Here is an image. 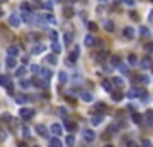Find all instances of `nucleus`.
I'll use <instances>...</instances> for the list:
<instances>
[{
	"label": "nucleus",
	"instance_id": "obj_15",
	"mask_svg": "<svg viewBox=\"0 0 153 147\" xmlns=\"http://www.w3.org/2000/svg\"><path fill=\"white\" fill-rule=\"evenodd\" d=\"M22 18H24V22H31V20H33V14H31V11H24V14H22Z\"/></svg>",
	"mask_w": 153,
	"mask_h": 147
},
{
	"label": "nucleus",
	"instance_id": "obj_2",
	"mask_svg": "<svg viewBox=\"0 0 153 147\" xmlns=\"http://www.w3.org/2000/svg\"><path fill=\"white\" fill-rule=\"evenodd\" d=\"M83 138H85V142L92 143V142L96 140V133H94L92 129H86V131H83Z\"/></svg>",
	"mask_w": 153,
	"mask_h": 147
},
{
	"label": "nucleus",
	"instance_id": "obj_17",
	"mask_svg": "<svg viewBox=\"0 0 153 147\" xmlns=\"http://www.w3.org/2000/svg\"><path fill=\"white\" fill-rule=\"evenodd\" d=\"M101 120H103V118H101L99 115H94V117L90 118V122H92V125H99V124H101Z\"/></svg>",
	"mask_w": 153,
	"mask_h": 147
},
{
	"label": "nucleus",
	"instance_id": "obj_7",
	"mask_svg": "<svg viewBox=\"0 0 153 147\" xmlns=\"http://www.w3.org/2000/svg\"><path fill=\"white\" fill-rule=\"evenodd\" d=\"M0 85H2V86L11 85V77L9 75H0Z\"/></svg>",
	"mask_w": 153,
	"mask_h": 147
},
{
	"label": "nucleus",
	"instance_id": "obj_1",
	"mask_svg": "<svg viewBox=\"0 0 153 147\" xmlns=\"http://www.w3.org/2000/svg\"><path fill=\"white\" fill-rule=\"evenodd\" d=\"M18 115L24 118V120H29V118H33V117H34V110H31V108H20Z\"/></svg>",
	"mask_w": 153,
	"mask_h": 147
},
{
	"label": "nucleus",
	"instance_id": "obj_11",
	"mask_svg": "<svg viewBox=\"0 0 153 147\" xmlns=\"http://www.w3.org/2000/svg\"><path fill=\"white\" fill-rule=\"evenodd\" d=\"M124 38H126V39H132V38H133V29H132V27H126V29H124Z\"/></svg>",
	"mask_w": 153,
	"mask_h": 147
},
{
	"label": "nucleus",
	"instance_id": "obj_3",
	"mask_svg": "<svg viewBox=\"0 0 153 147\" xmlns=\"http://www.w3.org/2000/svg\"><path fill=\"white\" fill-rule=\"evenodd\" d=\"M9 24H11L13 27H18V25H20V18H18L16 13H13V14L9 16Z\"/></svg>",
	"mask_w": 153,
	"mask_h": 147
},
{
	"label": "nucleus",
	"instance_id": "obj_4",
	"mask_svg": "<svg viewBox=\"0 0 153 147\" xmlns=\"http://www.w3.org/2000/svg\"><path fill=\"white\" fill-rule=\"evenodd\" d=\"M78 56H79V49H74V52H72V54L69 56V63H70V65H74V63H76Z\"/></svg>",
	"mask_w": 153,
	"mask_h": 147
},
{
	"label": "nucleus",
	"instance_id": "obj_19",
	"mask_svg": "<svg viewBox=\"0 0 153 147\" xmlns=\"http://www.w3.org/2000/svg\"><path fill=\"white\" fill-rule=\"evenodd\" d=\"M79 97H81V99H83V100H86V102H90V100H92V95H90V93H88V92H83V93H81V95H79Z\"/></svg>",
	"mask_w": 153,
	"mask_h": 147
},
{
	"label": "nucleus",
	"instance_id": "obj_44",
	"mask_svg": "<svg viewBox=\"0 0 153 147\" xmlns=\"http://www.w3.org/2000/svg\"><path fill=\"white\" fill-rule=\"evenodd\" d=\"M24 135H25V136H29V135H31V131H29V128H24Z\"/></svg>",
	"mask_w": 153,
	"mask_h": 147
},
{
	"label": "nucleus",
	"instance_id": "obj_27",
	"mask_svg": "<svg viewBox=\"0 0 153 147\" xmlns=\"http://www.w3.org/2000/svg\"><path fill=\"white\" fill-rule=\"evenodd\" d=\"M58 75H59V77H58V79H59V82H65V81L69 79V77H67V74H65V72H61V74H58Z\"/></svg>",
	"mask_w": 153,
	"mask_h": 147
},
{
	"label": "nucleus",
	"instance_id": "obj_37",
	"mask_svg": "<svg viewBox=\"0 0 153 147\" xmlns=\"http://www.w3.org/2000/svg\"><path fill=\"white\" fill-rule=\"evenodd\" d=\"M104 27H106L108 31H112V29H114V24H112V22H104Z\"/></svg>",
	"mask_w": 153,
	"mask_h": 147
},
{
	"label": "nucleus",
	"instance_id": "obj_10",
	"mask_svg": "<svg viewBox=\"0 0 153 147\" xmlns=\"http://www.w3.org/2000/svg\"><path fill=\"white\" fill-rule=\"evenodd\" d=\"M43 50H45V47H43L41 43H38V45H34V47H33V54H41Z\"/></svg>",
	"mask_w": 153,
	"mask_h": 147
},
{
	"label": "nucleus",
	"instance_id": "obj_13",
	"mask_svg": "<svg viewBox=\"0 0 153 147\" xmlns=\"http://www.w3.org/2000/svg\"><path fill=\"white\" fill-rule=\"evenodd\" d=\"M51 131H52L54 135H61V125H59V124H52V125H51Z\"/></svg>",
	"mask_w": 153,
	"mask_h": 147
},
{
	"label": "nucleus",
	"instance_id": "obj_25",
	"mask_svg": "<svg viewBox=\"0 0 153 147\" xmlns=\"http://www.w3.org/2000/svg\"><path fill=\"white\" fill-rule=\"evenodd\" d=\"M128 61H130V65H137V57H135V54H130Z\"/></svg>",
	"mask_w": 153,
	"mask_h": 147
},
{
	"label": "nucleus",
	"instance_id": "obj_8",
	"mask_svg": "<svg viewBox=\"0 0 153 147\" xmlns=\"http://www.w3.org/2000/svg\"><path fill=\"white\" fill-rule=\"evenodd\" d=\"M94 111H97V113H103V111H106V106L103 102H97L96 106H94Z\"/></svg>",
	"mask_w": 153,
	"mask_h": 147
},
{
	"label": "nucleus",
	"instance_id": "obj_30",
	"mask_svg": "<svg viewBox=\"0 0 153 147\" xmlns=\"http://www.w3.org/2000/svg\"><path fill=\"white\" fill-rule=\"evenodd\" d=\"M133 122H135V124H141V122H142V117H141L139 113H137V115H133Z\"/></svg>",
	"mask_w": 153,
	"mask_h": 147
},
{
	"label": "nucleus",
	"instance_id": "obj_40",
	"mask_svg": "<svg viewBox=\"0 0 153 147\" xmlns=\"http://www.w3.org/2000/svg\"><path fill=\"white\" fill-rule=\"evenodd\" d=\"M33 72H34V74H41V68H40V67H36V65H34V67H33Z\"/></svg>",
	"mask_w": 153,
	"mask_h": 147
},
{
	"label": "nucleus",
	"instance_id": "obj_26",
	"mask_svg": "<svg viewBox=\"0 0 153 147\" xmlns=\"http://www.w3.org/2000/svg\"><path fill=\"white\" fill-rule=\"evenodd\" d=\"M49 38H51V41H56V39H58V32H56V31H51V32H49Z\"/></svg>",
	"mask_w": 153,
	"mask_h": 147
},
{
	"label": "nucleus",
	"instance_id": "obj_38",
	"mask_svg": "<svg viewBox=\"0 0 153 147\" xmlns=\"http://www.w3.org/2000/svg\"><path fill=\"white\" fill-rule=\"evenodd\" d=\"M114 82H115L117 86H123V79H121V77H115V79H114Z\"/></svg>",
	"mask_w": 153,
	"mask_h": 147
},
{
	"label": "nucleus",
	"instance_id": "obj_12",
	"mask_svg": "<svg viewBox=\"0 0 153 147\" xmlns=\"http://www.w3.org/2000/svg\"><path fill=\"white\" fill-rule=\"evenodd\" d=\"M94 43H96V38H94V36H86V38H85V45H86V47H92Z\"/></svg>",
	"mask_w": 153,
	"mask_h": 147
},
{
	"label": "nucleus",
	"instance_id": "obj_36",
	"mask_svg": "<svg viewBox=\"0 0 153 147\" xmlns=\"http://www.w3.org/2000/svg\"><path fill=\"white\" fill-rule=\"evenodd\" d=\"M141 34H142V36H148V34H149L148 27H141Z\"/></svg>",
	"mask_w": 153,
	"mask_h": 147
},
{
	"label": "nucleus",
	"instance_id": "obj_42",
	"mask_svg": "<svg viewBox=\"0 0 153 147\" xmlns=\"http://www.w3.org/2000/svg\"><path fill=\"white\" fill-rule=\"evenodd\" d=\"M2 120H4V122H9V120H11V115H7V113H6V115L2 117Z\"/></svg>",
	"mask_w": 153,
	"mask_h": 147
},
{
	"label": "nucleus",
	"instance_id": "obj_21",
	"mask_svg": "<svg viewBox=\"0 0 153 147\" xmlns=\"http://www.w3.org/2000/svg\"><path fill=\"white\" fill-rule=\"evenodd\" d=\"M112 99H114V100H121V99H123V92H114V93H112Z\"/></svg>",
	"mask_w": 153,
	"mask_h": 147
},
{
	"label": "nucleus",
	"instance_id": "obj_24",
	"mask_svg": "<svg viewBox=\"0 0 153 147\" xmlns=\"http://www.w3.org/2000/svg\"><path fill=\"white\" fill-rule=\"evenodd\" d=\"M149 65H151V63H149V59H148V57H144V59L141 61V67H142V68H148Z\"/></svg>",
	"mask_w": 153,
	"mask_h": 147
},
{
	"label": "nucleus",
	"instance_id": "obj_20",
	"mask_svg": "<svg viewBox=\"0 0 153 147\" xmlns=\"http://www.w3.org/2000/svg\"><path fill=\"white\" fill-rule=\"evenodd\" d=\"M52 50H54V54H58L61 50V45L58 43V41H52Z\"/></svg>",
	"mask_w": 153,
	"mask_h": 147
},
{
	"label": "nucleus",
	"instance_id": "obj_34",
	"mask_svg": "<svg viewBox=\"0 0 153 147\" xmlns=\"http://www.w3.org/2000/svg\"><path fill=\"white\" fill-rule=\"evenodd\" d=\"M52 0H49V2H45V4H43V7H45V9H52Z\"/></svg>",
	"mask_w": 153,
	"mask_h": 147
},
{
	"label": "nucleus",
	"instance_id": "obj_35",
	"mask_svg": "<svg viewBox=\"0 0 153 147\" xmlns=\"http://www.w3.org/2000/svg\"><path fill=\"white\" fill-rule=\"evenodd\" d=\"M25 100H27V97H22V95H18V97H16V102H18V104L25 102Z\"/></svg>",
	"mask_w": 153,
	"mask_h": 147
},
{
	"label": "nucleus",
	"instance_id": "obj_43",
	"mask_svg": "<svg viewBox=\"0 0 153 147\" xmlns=\"http://www.w3.org/2000/svg\"><path fill=\"white\" fill-rule=\"evenodd\" d=\"M124 4H126V6H130V7H132V6H133V0H124Z\"/></svg>",
	"mask_w": 153,
	"mask_h": 147
},
{
	"label": "nucleus",
	"instance_id": "obj_5",
	"mask_svg": "<svg viewBox=\"0 0 153 147\" xmlns=\"http://www.w3.org/2000/svg\"><path fill=\"white\" fill-rule=\"evenodd\" d=\"M7 56H15V57H16V56H18V47H16V45H9V47H7Z\"/></svg>",
	"mask_w": 153,
	"mask_h": 147
},
{
	"label": "nucleus",
	"instance_id": "obj_23",
	"mask_svg": "<svg viewBox=\"0 0 153 147\" xmlns=\"http://www.w3.org/2000/svg\"><path fill=\"white\" fill-rule=\"evenodd\" d=\"M45 22H47V24H56V18H54L52 14H47V16H45Z\"/></svg>",
	"mask_w": 153,
	"mask_h": 147
},
{
	"label": "nucleus",
	"instance_id": "obj_14",
	"mask_svg": "<svg viewBox=\"0 0 153 147\" xmlns=\"http://www.w3.org/2000/svg\"><path fill=\"white\" fill-rule=\"evenodd\" d=\"M65 128H67L69 131H76V124H74V122H70V120H67V118H65Z\"/></svg>",
	"mask_w": 153,
	"mask_h": 147
},
{
	"label": "nucleus",
	"instance_id": "obj_45",
	"mask_svg": "<svg viewBox=\"0 0 153 147\" xmlns=\"http://www.w3.org/2000/svg\"><path fill=\"white\" fill-rule=\"evenodd\" d=\"M149 22H153V11H149Z\"/></svg>",
	"mask_w": 153,
	"mask_h": 147
},
{
	"label": "nucleus",
	"instance_id": "obj_46",
	"mask_svg": "<svg viewBox=\"0 0 153 147\" xmlns=\"http://www.w3.org/2000/svg\"><path fill=\"white\" fill-rule=\"evenodd\" d=\"M2 14H4V13H2V9H0V16H2Z\"/></svg>",
	"mask_w": 153,
	"mask_h": 147
},
{
	"label": "nucleus",
	"instance_id": "obj_28",
	"mask_svg": "<svg viewBox=\"0 0 153 147\" xmlns=\"http://www.w3.org/2000/svg\"><path fill=\"white\" fill-rule=\"evenodd\" d=\"M106 56H108L106 52H99V54H97L96 57H97V61H103V59H106Z\"/></svg>",
	"mask_w": 153,
	"mask_h": 147
},
{
	"label": "nucleus",
	"instance_id": "obj_39",
	"mask_svg": "<svg viewBox=\"0 0 153 147\" xmlns=\"http://www.w3.org/2000/svg\"><path fill=\"white\" fill-rule=\"evenodd\" d=\"M20 86H24V88H29V81H20Z\"/></svg>",
	"mask_w": 153,
	"mask_h": 147
},
{
	"label": "nucleus",
	"instance_id": "obj_16",
	"mask_svg": "<svg viewBox=\"0 0 153 147\" xmlns=\"http://www.w3.org/2000/svg\"><path fill=\"white\" fill-rule=\"evenodd\" d=\"M7 67H9V68H15V67H16V59H15V56H9V57H7Z\"/></svg>",
	"mask_w": 153,
	"mask_h": 147
},
{
	"label": "nucleus",
	"instance_id": "obj_18",
	"mask_svg": "<svg viewBox=\"0 0 153 147\" xmlns=\"http://www.w3.org/2000/svg\"><path fill=\"white\" fill-rule=\"evenodd\" d=\"M47 63H49V65L52 67V65H56V63H58V59H56V56L52 54V56H47V59H45Z\"/></svg>",
	"mask_w": 153,
	"mask_h": 147
},
{
	"label": "nucleus",
	"instance_id": "obj_29",
	"mask_svg": "<svg viewBox=\"0 0 153 147\" xmlns=\"http://www.w3.org/2000/svg\"><path fill=\"white\" fill-rule=\"evenodd\" d=\"M51 145H54V147H59V145H61V142H59L58 138H51Z\"/></svg>",
	"mask_w": 153,
	"mask_h": 147
},
{
	"label": "nucleus",
	"instance_id": "obj_6",
	"mask_svg": "<svg viewBox=\"0 0 153 147\" xmlns=\"http://www.w3.org/2000/svg\"><path fill=\"white\" fill-rule=\"evenodd\" d=\"M36 131H38V135H41V136H47V128H45V125L38 124V125H36Z\"/></svg>",
	"mask_w": 153,
	"mask_h": 147
},
{
	"label": "nucleus",
	"instance_id": "obj_41",
	"mask_svg": "<svg viewBox=\"0 0 153 147\" xmlns=\"http://www.w3.org/2000/svg\"><path fill=\"white\" fill-rule=\"evenodd\" d=\"M119 70H121V72H128V67H126V65H119Z\"/></svg>",
	"mask_w": 153,
	"mask_h": 147
},
{
	"label": "nucleus",
	"instance_id": "obj_33",
	"mask_svg": "<svg viewBox=\"0 0 153 147\" xmlns=\"http://www.w3.org/2000/svg\"><path fill=\"white\" fill-rule=\"evenodd\" d=\"M16 75H18V77H24V75H25V68H18Z\"/></svg>",
	"mask_w": 153,
	"mask_h": 147
},
{
	"label": "nucleus",
	"instance_id": "obj_31",
	"mask_svg": "<svg viewBox=\"0 0 153 147\" xmlns=\"http://www.w3.org/2000/svg\"><path fill=\"white\" fill-rule=\"evenodd\" d=\"M74 142H76V138H74V135H70V136H67V143H69V145H74Z\"/></svg>",
	"mask_w": 153,
	"mask_h": 147
},
{
	"label": "nucleus",
	"instance_id": "obj_32",
	"mask_svg": "<svg viewBox=\"0 0 153 147\" xmlns=\"http://www.w3.org/2000/svg\"><path fill=\"white\" fill-rule=\"evenodd\" d=\"M146 52H148V54H153V43H148V45H146Z\"/></svg>",
	"mask_w": 153,
	"mask_h": 147
},
{
	"label": "nucleus",
	"instance_id": "obj_22",
	"mask_svg": "<svg viewBox=\"0 0 153 147\" xmlns=\"http://www.w3.org/2000/svg\"><path fill=\"white\" fill-rule=\"evenodd\" d=\"M103 88H104V90H106V92H112V85H110V82H108V81H106V79H104V81H103Z\"/></svg>",
	"mask_w": 153,
	"mask_h": 147
},
{
	"label": "nucleus",
	"instance_id": "obj_9",
	"mask_svg": "<svg viewBox=\"0 0 153 147\" xmlns=\"http://www.w3.org/2000/svg\"><path fill=\"white\" fill-rule=\"evenodd\" d=\"M72 39H74V34H72V32H67V34L63 36V41H65V45L72 43Z\"/></svg>",
	"mask_w": 153,
	"mask_h": 147
}]
</instances>
